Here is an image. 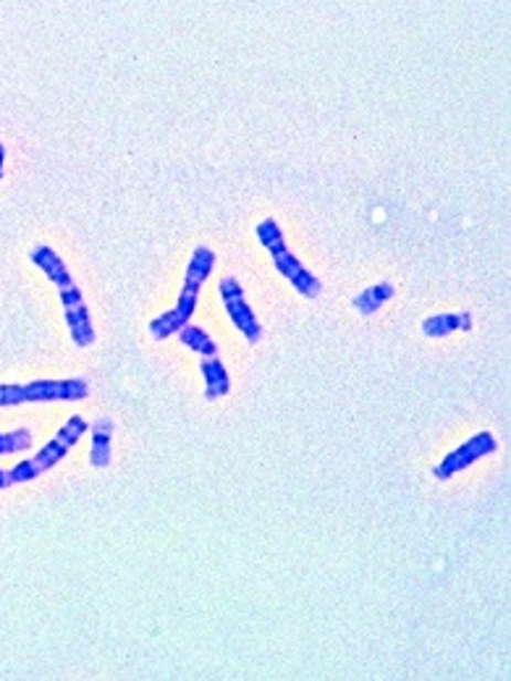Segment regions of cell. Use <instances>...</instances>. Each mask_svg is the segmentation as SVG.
<instances>
[{
  "label": "cell",
  "instance_id": "1",
  "mask_svg": "<svg viewBox=\"0 0 511 681\" xmlns=\"http://www.w3.org/2000/svg\"><path fill=\"white\" fill-rule=\"evenodd\" d=\"M30 259L42 273H45L47 280H51L55 289H58L68 333H72L76 347L79 349L93 347L95 343L93 318H89L87 305H84V294L79 286H76L72 273H68L63 257H58V252H55L53 247H47V244H38V247L30 252Z\"/></svg>",
  "mask_w": 511,
  "mask_h": 681
},
{
  "label": "cell",
  "instance_id": "2",
  "mask_svg": "<svg viewBox=\"0 0 511 681\" xmlns=\"http://www.w3.org/2000/svg\"><path fill=\"white\" fill-rule=\"evenodd\" d=\"M215 252L210 247H198L189 257V268L184 278V289H181L177 307L168 310L163 315H158L156 320H150V333L156 341H163L168 336L179 333L181 328L189 326V320L194 318V310H198L200 301V289L205 286V280L210 278V273L215 268Z\"/></svg>",
  "mask_w": 511,
  "mask_h": 681
},
{
  "label": "cell",
  "instance_id": "3",
  "mask_svg": "<svg viewBox=\"0 0 511 681\" xmlns=\"http://www.w3.org/2000/svg\"><path fill=\"white\" fill-rule=\"evenodd\" d=\"M255 234L260 238L263 247L270 252V259L273 265H276V270L289 280L294 289L302 294L305 299H318L320 291H323V284H320V278H315V273L307 270L305 265L291 255L289 247H286V236L281 226H278L273 217H265V221L257 223Z\"/></svg>",
  "mask_w": 511,
  "mask_h": 681
},
{
  "label": "cell",
  "instance_id": "4",
  "mask_svg": "<svg viewBox=\"0 0 511 681\" xmlns=\"http://www.w3.org/2000/svg\"><path fill=\"white\" fill-rule=\"evenodd\" d=\"M89 396V383L82 377L68 381H30V383H0V406L11 409L21 404H51V402H82Z\"/></svg>",
  "mask_w": 511,
  "mask_h": 681
},
{
  "label": "cell",
  "instance_id": "5",
  "mask_svg": "<svg viewBox=\"0 0 511 681\" xmlns=\"http://www.w3.org/2000/svg\"><path fill=\"white\" fill-rule=\"evenodd\" d=\"M87 430H89V423H84V417H79V414L68 417L66 425H63L61 430L55 433L53 438L47 440V444L32 456V459L19 461V465L11 469L9 480L11 482H30V480H34V477H40L42 472H51V469L58 465V461L66 459L68 451H72V448L76 446V440H79Z\"/></svg>",
  "mask_w": 511,
  "mask_h": 681
},
{
  "label": "cell",
  "instance_id": "6",
  "mask_svg": "<svg viewBox=\"0 0 511 681\" xmlns=\"http://www.w3.org/2000/svg\"><path fill=\"white\" fill-rule=\"evenodd\" d=\"M219 291H221L223 307H226L228 320L234 322L236 328H239V331L244 333V339H247L249 343H260L263 341V326H260V320H257L255 310H252L249 301L244 299V289H242L239 278L226 276L221 280Z\"/></svg>",
  "mask_w": 511,
  "mask_h": 681
},
{
  "label": "cell",
  "instance_id": "7",
  "mask_svg": "<svg viewBox=\"0 0 511 681\" xmlns=\"http://www.w3.org/2000/svg\"><path fill=\"white\" fill-rule=\"evenodd\" d=\"M496 451H499V440H496L488 430H482L478 435H472L470 440H465L461 446L454 448V451L446 456V459L440 461L438 467H433V477H436V480H440V482L451 480L454 475L470 469L475 461L482 459V456H491Z\"/></svg>",
  "mask_w": 511,
  "mask_h": 681
},
{
  "label": "cell",
  "instance_id": "8",
  "mask_svg": "<svg viewBox=\"0 0 511 681\" xmlns=\"http://www.w3.org/2000/svg\"><path fill=\"white\" fill-rule=\"evenodd\" d=\"M114 419L100 417L89 425V433H93V451H89V465L95 469L110 467V454H114Z\"/></svg>",
  "mask_w": 511,
  "mask_h": 681
},
{
  "label": "cell",
  "instance_id": "9",
  "mask_svg": "<svg viewBox=\"0 0 511 681\" xmlns=\"http://www.w3.org/2000/svg\"><path fill=\"white\" fill-rule=\"evenodd\" d=\"M457 331H472L470 312H449V315H430L423 320V333L428 339H449Z\"/></svg>",
  "mask_w": 511,
  "mask_h": 681
},
{
  "label": "cell",
  "instance_id": "10",
  "mask_svg": "<svg viewBox=\"0 0 511 681\" xmlns=\"http://www.w3.org/2000/svg\"><path fill=\"white\" fill-rule=\"evenodd\" d=\"M202 375H205V402H219V398L228 396L231 391V375L221 357H205L200 362Z\"/></svg>",
  "mask_w": 511,
  "mask_h": 681
},
{
  "label": "cell",
  "instance_id": "11",
  "mask_svg": "<svg viewBox=\"0 0 511 681\" xmlns=\"http://www.w3.org/2000/svg\"><path fill=\"white\" fill-rule=\"evenodd\" d=\"M394 297H396V286L388 284V280H381V284L370 286V289L356 294V297L352 299V305L362 318H373V315L377 310H383V307H386Z\"/></svg>",
  "mask_w": 511,
  "mask_h": 681
},
{
  "label": "cell",
  "instance_id": "12",
  "mask_svg": "<svg viewBox=\"0 0 511 681\" xmlns=\"http://www.w3.org/2000/svg\"><path fill=\"white\" fill-rule=\"evenodd\" d=\"M179 333H181V343H184L189 351H198V354L202 357H219V343L213 341V336H210L207 331H202V328L184 326Z\"/></svg>",
  "mask_w": 511,
  "mask_h": 681
},
{
  "label": "cell",
  "instance_id": "13",
  "mask_svg": "<svg viewBox=\"0 0 511 681\" xmlns=\"http://www.w3.org/2000/svg\"><path fill=\"white\" fill-rule=\"evenodd\" d=\"M26 448H32V430H26V427H19V430L11 433H0V456L26 451Z\"/></svg>",
  "mask_w": 511,
  "mask_h": 681
},
{
  "label": "cell",
  "instance_id": "14",
  "mask_svg": "<svg viewBox=\"0 0 511 681\" xmlns=\"http://www.w3.org/2000/svg\"><path fill=\"white\" fill-rule=\"evenodd\" d=\"M9 486H11L9 472H3V469H0V490H3V488H9Z\"/></svg>",
  "mask_w": 511,
  "mask_h": 681
},
{
  "label": "cell",
  "instance_id": "15",
  "mask_svg": "<svg viewBox=\"0 0 511 681\" xmlns=\"http://www.w3.org/2000/svg\"><path fill=\"white\" fill-rule=\"evenodd\" d=\"M3 163H6V147L0 145V175H3Z\"/></svg>",
  "mask_w": 511,
  "mask_h": 681
}]
</instances>
